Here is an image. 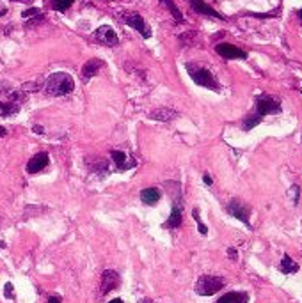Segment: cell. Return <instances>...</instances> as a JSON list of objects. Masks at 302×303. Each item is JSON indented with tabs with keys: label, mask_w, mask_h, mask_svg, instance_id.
<instances>
[{
	"label": "cell",
	"mask_w": 302,
	"mask_h": 303,
	"mask_svg": "<svg viewBox=\"0 0 302 303\" xmlns=\"http://www.w3.org/2000/svg\"><path fill=\"white\" fill-rule=\"evenodd\" d=\"M73 89H75V82H73V76L68 73H53L43 84V93L46 96H66L73 93Z\"/></svg>",
	"instance_id": "1"
},
{
	"label": "cell",
	"mask_w": 302,
	"mask_h": 303,
	"mask_svg": "<svg viewBox=\"0 0 302 303\" xmlns=\"http://www.w3.org/2000/svg\"><path fill=\"white\" fill-rule=\"evenodd\" d=\"M187 71H189L190 78L194 80L197 85H201V87L212 89V91H219V89H221L219 87V82L215 80V76H213L208 69L195 66V64H187Z\"/></svg>",
	"instance_id": "2"
},
{
	"label": "cell",
	"mask_w": 302,
	"mask_h": 303,
	"mask_svg": "<svg viewBox=\"0 0 302 303\" xmlns=\"http://www.w3.org/2000/svg\"><path fill=\"white\" fill-rule=\"evenodd\" d=\"M224 286H226L224 278L213 277V275H203V277H199V280L195 282V293L199 296H212L219 293Z\"/></svg>",
	"instance_id": "3"
},
{
	"label": "cell",
	"mask_w": 302,
	"mask_h": 303,
	"mask_svg": "<svg viewBox=\"0 0 302 303\" xmlns=\"http://www.w3.org/2000/svg\"><path fill=\"white\" fill-rule=\"evenodd\" d=\"M281 112V100L274 96H260L256 100V114L258 115H274V114H279Z\"/></svg>",
	"instance_id": "4"
},
{
	"label": "cell",
	"mask_w": 302,
	"mask_h": 303,
	"mask_svg": "<svg viewBox=\"0 0 302 303\" xmlns=\"http://www.w3.org/2000/svg\"><path fill=\"white\" fill-rule=\"evenodd\" d=\"M227 213H229L231 216H235L236 220H240V222H244L247 227H251V224H249L251 209H249V207L245 206L242 201H238V199H233V201L227 204Z\"/></svg>",
	"instance_id": "5"
},
{
	"label": "cell",
	"mask_w": 302,
	"mask_h": 303,
	"mask_svg": "<svg viewBox=\"0 0 302 303\" xmlns=\"http://www.w3.org/2000/svg\"><path fill=\"white\" fill-rule=\"evenodd\" d=\"M124 22H126V25H130L132 29H135V31L139 32V34L142 35V37H151V29L150 25H148L146 22H144V18L141 16L139 13H130L124 16Z\"/></svg>",
	"instance_id": "6"
},
{
	"label": "cell",
	"mask_w": 302,
	"mask_h": 303,
	"mask_svg": "<svg viewBox=\"0 0 302 303\" xmlns=\"http://www.w3.org/2000/svg\"><path fill=\"white\" fill-rule=\"evenodd\" d=\"M94 39H96L98 43L105 44V46H115V44L119 43V39H117V35H115L114 29L109 27V25L98 27L96 32H94Z\"/></svg>",
	"instance_id": "7"
},
{
	"label": "cell",
	"mask_w": 302,
	"mask_h": 303,
	"mask_svg": "<svg viewBox=\"0 0 302 303\" xmlns=\"http://www.w3.org/2000/svg\"><path fill=\"white\" fill-rule=\"evenodd\" d=\"M119 286V275L114 271V269H105L102 273V286H100V293L102 296L109 295L112 289Z\"/></svg>",
	"instance_id": "8"
},
{
	"label": "cell",
	"mask_w": 302,
	"mask_h": 303,
	"mask_svg": "<svg viewBox=\"0 0 302 303\" xmlns=\"http://www.w3.org/2000/svg\"><path fill=\"white\" fill-rule=\"evenodd\" d=\"M215 52L224 59H247V53L244 50L236 48L229 43H221L215 46Z\"/></svg>",
	"instance_id": "9"
},
{
	"label": "cell",
	"mask_w": 302,
	"mask_h": 303,
	"mask_svg": "<svg viewBox=\"0 0 302 303\" xmlns=\"http://www.w3.org/2000/svg\"><path fill=\"white\" fill-rule=\"evenodd\" d=\"M111 156H112V160H114V163H115V168H117L119 172L128 170V168L135 167V160L130 158V156H126V154L121 153V151H112Z\"/></svg>",
	"instance_id": "10"
},
{
	"label": "cell",
	"mask_w": 302,
	"mask_h": 303,
	"mask_svg": "<svg viewBox=\"0 0 302 303\" xmlns=\"http://www.w3.org/2000/svg\"><path fill=\"white\" fill-rule=\"evenodd\" d=\"M190 7L194 9L195 13L204 14V16H212V18H217V20H224L222 14H219L217 11H215L213 7H210L208 4H204L203 0H190Z\"/></svg>",
	"instance_id": "11"
},
{
	"label": "cell",
	"mask_w": 302,
	"mask_h": 303,
	"mask_svg": "<svg viewBox=\"0 0 302 303\" xmlns=\"http://www.w3.org/2000/svg\"><path fill=\"white\" fill-rule=\"evenodd\" d=\"M46 165H48V154L39 153V154H36L34 158L27 163V172H29V174H36V172L43 170Z\"/></svg>",
	"instance_id": "12"
},
{
	"label": "cell",
	"mask_w": 302,
	"mask_h": 303,
	"mask_svg": "<svg viewBox=\"0 0 302 303\" xmlns=\"http://www.w3.org/2000/svg\"><path fill=\"white\" fill-rule=\"evenodd\" d=\"M102 66H103V62L100 61V59H91V61H87L84 64V67H82V78L84 80L93 78L98 71L102 69Z\"/></svg>",
	"instance_id": "13"
},
{
	"label": "cell",
	"mask_w": 302,
	"mask_h": 303,
	"mask_svg": "<svg viewBox=\"0 0 302 303\" xmlns=\"http://www.w3.org/2000/svg\"><path fill=\"white\" fill-rule=\"evenodd\" d=\"M249 295L242 293V291H233V293H226L224 296L217 300V303H247Z\"/></svg>",
	"instance_id": "14"
},
{
	"label": "cell",
	"mask_w": 302,
	"mask_h": 303,
	"mask_svg": "<svg viewBox=\"0 0 302 303\" xmlns=\"http://www.w3.org/2000/svg\"><path fill=\"white\" fill-rule=\"evenodd\" d=\"M151 119H155V121H162V123H167V121H173L174 117H176V112H174L173 108H165V106H162V108H156L153 110L150 114Z\"/></svg>",
	"instance_id": "15"
},
{
	"label": "cell",
	"mask_w": 302,
	"mask_h": 303,
	"mask_svg": "<svg viewBox=\"0 0 302 303\" xmlns=\"http://www.w3.org/2000/svg\"><path fill=\"white\" fill-rule=\"evenodd\" d=\"M160 197H162V194H160L158 188H146L141 192V199L144 204H148V206H155L156 202L160 201Z\"/></svg>",
	"instance_id": "16"
},
{
	"label": "cell",
	"mask_w": 302,
	"mask_h": 303,
	"mask_svg": "<svg viewBox=\"0 0 302 303\" xmlns=\"http://www.w3.org/2000/svg\"><path fill=\"white\" fill-rule=\"evenodd\" d=\"M182 225V207L178 206H173V211H171V215H169L167 222L164 224L165 229H176Z\"/></svg>",
	"instance_id": "17"
},
{
	"label": "cell",
	"mask_w": 302,
	"mask_h": 303,
	"mask_svg": "<svg viewBox=\"0 0 302 303\" xmlns=\"http://www.w3.org/2000/svg\"><path fill=\"white\" fill-rule=\"evenodd\" d=\"M279 269L281 273L284 275H290V273H297L299 271V264L290 257V255H283V261L279 264Z\"/></svg>",
	"instance_id": "18"
},
{
	"label": "cell",
	"mask_w": 302,
	"mask_h": 303,
	"mask_svg": "<svg viewBox=\"0 0 302 303\" xmlns=\"http://www.w3.org/2000/svg\"><path fill=\"white\" fill-rule=\"evenodd\" d=\"M20 112V105L13 103V101H0V117H11V115H16Z\"/></svg>",
	"instance_id": "19"
},
{
	"label": "cell",
	"mask_w": 302,
	"mask_h": 303,
	"mask_svg": "<svg viewBox=\"0 0 302 303\" xmlns=\"http://www.w3.org/2000/svg\"><path fill=\"white\" fill-rule=\"evenodd\" d=\"M162 4L165 5V7L171 11V14H173L174 18H176L178 22H182L183 20V14H182V11L176 7V4H174V0H162Z\"/></svg>",
	"instance_id": "20"
},
{
	"label": "cell",
	"mask_w": 302,
	"mask_h": 303,
	"mask_svg": "<svg viewBox=\"0 0 302 303\" xmlns=\"http://www.w3.org/2000/svg\"><path fill=\"white\" fill-rule=\"evenodd\" d=\"M262 115H258V114H251L247 119L244 121V130L245 132H249V130H253L254 126H258V124L262 123Z\"/></svg>",
	"instance_id": "21"
},
{
	"label": "cell",
	"mask_w": 302,
	"mask_h": 303,
	"mask_svg": "<svg viewBox=\"0 0 302 303\" xmlns=\"http://www.w3.org/2000/svg\"><path fill=\"white\" fill-rule=\"evenodd\" d=\"M73 4V0H55L53 2V9L55 11H68V7Z\"/></svg>",
	"instance_id": "22"
},
{
	"label": "cell",
	"mask_w": 302,
	"mask_h": 303,
	"mask_svg": "<svg viewBox=\"0 0 302 303\" xmlns=\"http://www.w3.org/2000/svg\"><path fill=\"white\" fill-rule=\"evenodd\" d=\"M192 216H194V220L197 222V229H199V233L201 234H208V229H206V225L201 222V218H199V211L197 209H194L192 211Z\"/></svg>",
	"instance_id": "23"
},
{
	"label": "cell",
	"mask_w": 302,
	"mask_h": 303,
	"mask_svg": "<svg viewBox=\"0 0 302 303\" xmlns=\"http://www.w3.org/2000/svg\"><path fill=\"white\" fill-rule=\"evenodd\" d=\"M44 22V14H38V16H32L31 22L25 23V29H34L36 25H39V23Z\"/></svg>",
	"instance_id": "24"
},
{
	"label": "cell",
	"mask_w": 302,
	"mask_h": 303,
	"mask_svg": "<svg viewBox=\"0 0 302 303\" xmlns=\"http://www.w3.org/2000/svg\"><path fill=\"white\" fill-rule=\"evenodd\" d=\"M288 195H290V199H292L293 204H299V186L297 185H293L292 188L288 190Z\"/></svg>",
	"instance_id": "25"
},
{
	"label": "cell",
	"mask_w": 302,
	"mask_h": 303,
	"mask_svg": "<svg viewBox=\"0 0 302 303\" xmlns=\"http://www.w3.org/2000/svg\"><path fill=\"white\" fill-rule=\"evenodd\" d=\"M39 14V9L38 7H31V9H25L22 13V16L23 18H32V16H38Z\"/></svg>",
	"instance_id": "26"
},
{
	"label": "cell",
	"mask_w": 302,
	"mask_h": 303,
	"mask_svg": "<svg viewBox=\"0 0 302 303\" xmlns=\"http://www.w3.org/2000/svg\"><path fill=\"white\" fill-rule=\"evenodd\" d=\"M5 298H13V284L11 282L5 284Z\"/></svg>",
	"instance_id": "27"
},
{
	"label": "cell",
	"mask_w": 302,
	"mask_h": 303,
	"mask_svg": "<svg viewBox=\"0 0 302 303\" xmlns=\"http://www.w3.org/2000/svg\"><path fill=\"white\" fill-rule=\"evenodd\" d=\"M227 255H229V259H233V261L238 259V252H236L235 248H227Z\"/></svg>",
	"instance_id": "28"
},
{
	"label": "cell",
	"mask_w": 302,
	"mask_h": 303,
	"mask_svg": "<svg viewBox=\"0 0 302 303\" xmlns=\"http://www.w3.org/2000/svg\"><path fill=\"white\" fill-rule=\"evenodd\" d=\"M34 133H38V135H41V133H44L43 126H39V124H36V126H34Z\"/></svg>",
	"instance_id": "29"
},
{
	"label": "cell",
	"mask_w": 302,
	"mask_h": 303,
	"mask_svg": "<svg viewBox=\"0 0 302 303\" xmlns=\"http://www.w3.org/2000/svg\"><path fill=\"white\" fill-rule=\"evenodd\" d=\"M48 303H61V298H59V296H50Z\"/></svg>",
	"instance_id": "30"
},
{
	"label": "cell",
	"mask_w": 302,
	"mask_h": 303,
	"mask_svg": "<svg viewBox=\"0 0 302 303\" xmlns=\"http://www.w3.org/2000/svg\"><path fill=\"white\" fill-rule=\"evenodd\" d=\"M203 181H204V183H206V185H212V177H210L208 176V174H204V176H203Z\"/></svg>",
	"instance_id": "31"
},
{
	"label": "cell",
	"mask_w": 302,
	"mask_h": 303,
	"mask_svg": "<svg viewBox=\"0 0 302 303\" xmlns=\"http://www.w3.org/2000/svg\"><path fill=\"white\" fill-rule=\"evenodd\" d=\"M11 2H22V4H32L34 0H11Z\"/></svg>",
	"instance_id": "32"
},
{
	"label": "cell",
	"mask_w": 302,
	"mask_h": 303,
	"mask_svg": "<svg viewBox=\"0 0 302 303\" xmlns=\"http://www.w3.org/2000/svg\"><path fill=\"white\" fill-rule=\"evenodd\" d=\"M4 135H5V128L0 126V136H4Z\"/></svg>",
	"instance_id": "33"
},
{
	"label": "cell",
	"mask_w": 302,
	"mask_h": 303,
	"mask_svg": "<svg viewBox=\"0 0 302 303\" xmlns=\"http://www.w3.org/2000/svg\"><path fill=\"white\" fill-rule=\"evenodd\" d=\"M109 303H123V300H119V298H115V300H112V302H109Z\"/></svg>",
	"instance_id": "34"
},
{
	"label": "cell",
	"mask_w": 302,
	"mask_h": 303,
	"mask_svg": "<svg viewBox=\"0 0 302 303\" xmlns=\"http://www.w3.org/2000/svg\"><path fill=\"white\" fill-rule=\"evenodd\" d=\"M139 303H150V300H141Z\"/></svg>",
	"instance_id": "35"
},
{
	"label": "cell",
	"mask_w": 302,
	"mask_h": 303,
	"mask_svg": "<svg viewBox=\"0 0 302 303\" xmlns=\"http://www.w3.org/2000/svg\"><path fill=\"white\" fill-rule=\"evenodd\" d=\"M299 16H301V20H302V9H301V11H299Z\"/></svg>",
	"instance_id": "36"
},
{
	"label": "cell",
	"mask_w": 302,
	"mask_h": 303,
	"mask_svg": "<svg viewBox=\"0 0 302 303\" xmlns=\"http://www.w3.org/2000/svg\"><path fill=\"white\" fill-rule=\"evenodd\" d=\"M2 14H4V11H0V16H2Z\"/></svg>",
	"instance_id": "37"
},
{
	"label": "cell",
	"mask_w": 302,
	"mask_h": 303,
	"mask_svg": "<svg viewBox=\"0 0 302 303\" xmlns=\"http://www.w3.org/2000/svg\"><path fill=\"white\" fill-rule=\"evenodd\" d=\"M301 142H302V136H301Z\"/></svg>",
	"instance_id": "38"
}]
</instances>
